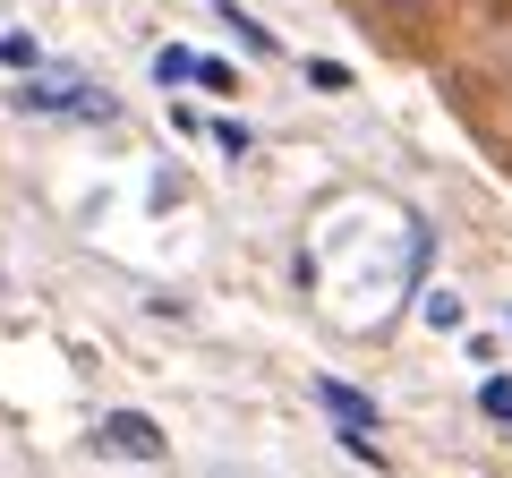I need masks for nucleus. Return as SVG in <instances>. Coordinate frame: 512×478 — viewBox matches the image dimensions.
Returning <instances> with one entry per match:
<instances>
[{
    "mask_svg": "<svg viewBox=\"0 0 512 478\" xmlns=\"http://www.w3.org/2000/svg\"><path fill=\"white\" fill-rule=\"evenodd\" d=\"M35 60H43V52H35V35H0V69H18V77H26Z\"/></svg>",
    "mask_w": 512,
    "mask_h": 478,
    "instance_id": "6e6552de",
    "label": "nucleus"
},
{
    "mask_svg": "<svg viewBox=\"0 0 512 478\" xmlns=\"http://www.w3.org/2000/svg\"><path fill=\"white\" fill-rule=\"evenodd\" d=\"M0 291H9V282H0Z\"/></svg>",
    "mask_w": 512,
    "mask_h": 478,
    "instance_id": "f8f14e48",
    "label": "nucleus"
},
{
    "mask_svg": "<svg viewBox=\"0 0 512 478\" xmlns=\"http://www.w3.org/2000/svg\"><path fill=\"white\" fill-rule=\"evenodd\" d=\"M205 137H214L222 154H248V120H214V129H205Z\"/></svg>",
    "mask_w": 512,
    "mask_h": 478,
    "instance_id": "1a4fd4ad",
    "label": "nucleus"
},
{
    "mask_svg": "<svg viewBox=\"0 0 512 478\" xmlns=\"http://www.w3.org/2000/svg\"><path fill=\"white\" fill-rule=\"evenodd\" d=\"M197 86H205V94H231L239 69H231V60H214V52H197Z\"/></svg>",
    "mask_w": 512,
    "mask_h": 478,
    "instance_id": "0eeeda50",
    "label": "nucleus"
},
{
    "mask_svg": "<svg viewBox=\"0 0 512 478\" xmlns=\"http://www.w3.org/2000/svg\"><path fill=\"white\" fill-rule=\"evenodd\" d=\"M154 77H163V94H171V86H197V52L163 43V52H154Z\"/></svg>",
    "mask_w": 512,
    "mask_h": 478,
    "instance_id": "20e7f679",
    "label": "nucleus"
},
{
    "mask_svg": "<svg viewBox=\"0 0 512 478\" xmlns=\"http://www.w3.org/2000/svg\"><path fill=\"white\" fill-rule=\"evenodd\" d=\"M308 77H316L325 94H342V86H350V69H342V60H308Z\"/></svg>",
    "mask_w": 512,
    "mask_h": 478,
    "instance_id": "9d476101",
    "label": "nucleus"
},
{
    "mask_svg": "<svg viewBox=\"0 0 512 478\" xmlns=\"http://www.w3.org/2000/svg\"><path fill=\"white\" fill-rule=\"evenodd\" d=\"M316 402H325L342 427H376V402H367L359 385H342V376H316Z\"/></svg>",
    "mask_w": 512,
    "mask_h": 478,
    "instance_id": "7ed1b4c3",
    "label": "nucleus"
},
{
    "mask_svg": "<svg viewBox=\"0 0 512 478\" xmlns=\"http://www.w3.org/2000/svg\"><path fill=\"white\" fill-rule=\"evenodd\" d=\"M478 410H487V427H512V376H487V393H478Z\"/></svg>",
    "mask_w": 512,
    "mask_h": 478,
    "instance_id": "423d86ee",
    "label": "nucleus"
},
{
    "mask_svg": "<svg viewBox=\"0 0 512 478\" xmlns=\"http://www.w3.org/2000/svg\"><path fill=\"white\" fill-rule=\"evenodd\" d=\"M359 9H393V18H419V9H436V0H359Z\"/></svg>",
    "mask_w": 512,
    "mask_h": 478,
    "instance_id": "9b49d317",
    "label": "nucleus"
},
{
    "mask_svg": "<svg viewBox=\"0 0 512 478\" xmlns=\"http://www.w3.org/2000/svg\"><path fill=\"white\" fill-rule=\"evenodd\" d=\"M18 103L26 111H77V120H111V94L86 86V69H69V60H35V69L18 77Z\"/></svg>",
    "mask_w": 512,
    "mask_h": 478,
    "instance_id": "f257e3e1",
    "label": "nucleus"
},
{
    "mask_svg": "<svg viewBox=\"0 0 512 478\" xmlns=\"http://www.w3.org/2000/svg\"><path fill=\"white\" fill-rule=\"evenodd\" d=\"M103 444H111V453H128V461H163V427L137 419V410H111V419H103Z\"/></svg>",
    "mask_w": 512,
    "mask_h": 478,
    "instance_id": "f03ea898",
    "label": "nucleus"
},
{
    "mask_svg": "<svg viewBox=\"0 0 512 478\" xmlns=\"http://www.w3.org/2000/svg\"><path fill=\"white\" fill-rule=\"evenodd\" d=\"M214 9H222V26H231V35L248 43V52H274V35H265V26H256L248 9H239V0H214Z\"/></svg>",
    "mask_w": 512,
    "mask_h": 478,
    "instance_id": "39448f33",
    "label": "nucleus"
}]
</instances>
